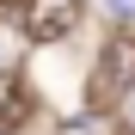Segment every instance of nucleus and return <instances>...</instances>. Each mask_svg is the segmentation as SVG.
Masks as SVG:
<instances>
[{"label":"nucleus","instance_id":"obj_1","mask_svg":"<svg viewBox=\"0 0 135 135\" xmlns=\"http://www.w3.org/2000/svg\"><path fill=\"white\" fill-rule=\"evenodd\" d=\"M80 25V0H25V37L31 43H61Z\"/></svg>","mask_w":135,"mask_h":135},{"label":"nucleus","instance_id":"obj_2","mask_svg":"<svg viewBox=\"0 0 135 135\" xmlns=\"http://www.w3.org/2000/svg\"><path fill=\"white\" fill-rule=\"evenodd\" d=\"M117 92H135V43H104V55L92 61V98H117Z\"/></svg>","mask_w":135,"mask_h":135},{"label":"nucleus","instance_id":"obj_3","mask_svg":"<svg viewBox=\"0 0 135 135\" xmlns=\"http://www.w3.org/2000/svg\"><path fill=\"white\" fill-rule=\"evenodd\" d=\"M25 110H31V92H25V80H18V74H0V129L25 123Z\"/></svg>","mask_w":135,"mask_h":135},{"label":"nucleus","instance_id":"obj_4","mask_svg":"<svg viewBox=\"0 0 135 135\" xmlns=\"http://www.w3.org/2000/svg\"><path fill=\"white\" fill-rule=\"evenodd\" d=\"M104 12L110 18H135V0H104Z\"/></svg>","mask_w":135,"mask_h":135}]
</instances>
